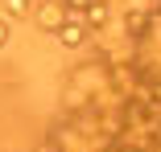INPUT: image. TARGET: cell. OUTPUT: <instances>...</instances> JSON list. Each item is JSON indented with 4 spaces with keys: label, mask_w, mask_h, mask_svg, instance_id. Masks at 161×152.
Returning <instances> with one entry per match:
<instances>
[{
    "label": "cell",
    "mask_w": 161,
    "mask_h": 152,
    "mask_svg": "<svg viewBox=\"0 0 161 152\" xmlns=\"http://www.w3.org/2000/svg\"><path fill=\"white\" fill-rule=\"evenodd\" d=\"M33 21L42 33H58L62 25H66V4L62 0H37L33 4Z\"/></svg>",
    "instance_id": "1"
},
{
    "label": "cell",
    "mask_w": 161,
    "mask_h": 152,
    "mask_svg": "<svg viewBox=\"0 0 161 152\" xmlns=\"http://www.w3.org/2000/svg\"><path fill=\"white\" fill-rule=\"evenodd\" d=\"M83 25L91 29V33H103V29L112 25V0H91L87 13H83Z\"/></svg>",
    "instance_id": "3"
},
{
    "label": "cell",
    "mask_w": 161,
    "mask_h": 152,
    "mask_svg": "<svg viewBox=\"0 0 161 152\" xmlns=\"http://www.w3.org/2000/svg\"><path fill=\"white\" fill-rule=\"evenodd\" d=\"M54 37H58V45H66V49H87L95 33H91V29H87L83 21H75V17H66V25H62V29H58Z\"/></svg>",
    "instance_id": "2"
},
{
    "label": "cell",
    "mask_w": 161,
    "mask_h": 152,
    "mask_svg": "<svg viewBox=\"0 0 161 152\" xmlns=\"http://www.w3.org/2000/svg\"><path fill=\"white\" fill-rule=\"evenodd\" d=\"M0 45H8V17H0Z\"/></svg>",
    "instance_id": "5"
},
{
    "label": "cell",
    "mask_w": 161,
    "mask_h": 152,
    "mask_svg": "<svg viewBox=\"0 0 161 152\" xmlns=\"http://www.w3.org/2000/svg\"><path fill=\"white\" fill-rule=\"evenodd\" d=\"M0 4H4V17H8V21L33 17V0H0Z\"/></svg>",
    "instance_id": "4"
}]
</instances>
